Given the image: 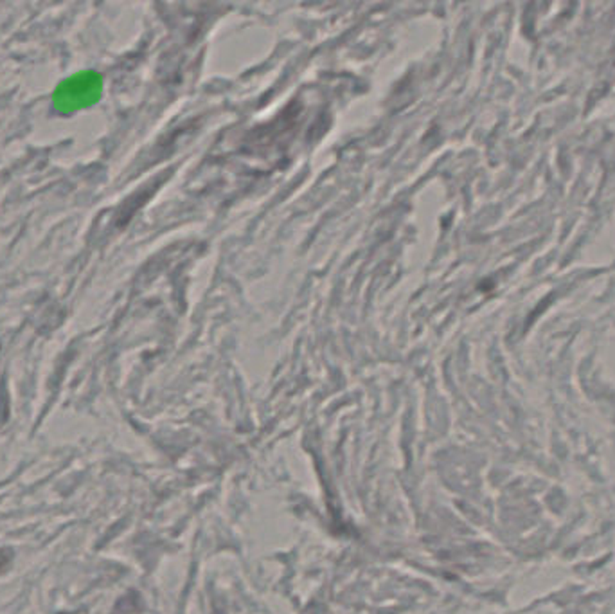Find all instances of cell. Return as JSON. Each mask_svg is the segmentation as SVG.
Instances as JSON below:
<instances>
[{"mask_svg":"<svg viewBox=\"0 0 615 614\" xmlns=\"http://www.w3.org/2000/svg\"><path fill=\"white\" fill-rule=\"evenodd\" d=\"M103 94V78L94 70H79L63 80L52 92V105L62 116H70L96 105Z\"/></svg>","mask_w":615,"mask_h":614,"instance_id":"obj_1","label":"cell"}]
</instances>
